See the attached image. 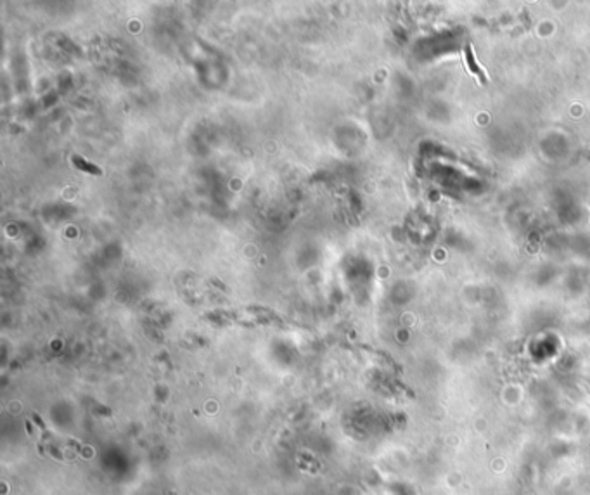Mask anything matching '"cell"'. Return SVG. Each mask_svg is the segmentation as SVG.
<instances>
[{
  "label": "cell",
  "instance_id": "6da1fadb",
  "mask_svg": "<svg viewBox=\"0 0 590 495\" xmlns=\"http://www.w3.org/2000/svg\"><path fill=\"white\" fill-rule=\"evenodd\" d=\"M464 54H466V62H467L469 71L475 74V77H478V80H480V83H487V74H485V71L480 68L478 61L475 59V52H473L471 44H467V45H466V51H464Z\"/></svg>",
  "mask_w": 590,
  "mask_h": 495
},
{
  "label": "cell",
  "instance_id": "7a4b0ae2",
  "mask_svg": "<svg viewBox=\"0 0 590 495\" xmlns=\"http://www.w3.org/2000/svg\"><path fill=\"white\" fill-rule=\"evenodd\" d=\"M73 163H74V166H78V168L80 170H85V172H89V173H94V175H101V168H97V166H94V165H90L89 161H85L83 160V158H80V156H73Z\"/></svg>",
  "mask_w": 590,
  "mask_h": 495
}]
</instances>
